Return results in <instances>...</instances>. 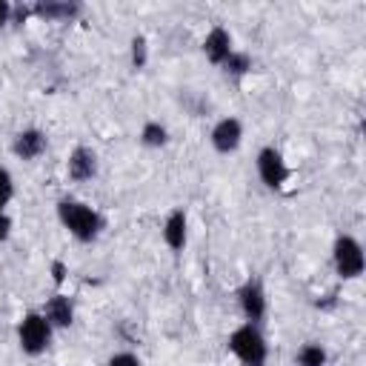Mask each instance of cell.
<instances>
[{"mask_svg": "<svg viewBox=\"0 0 366 366\" xmlns=\"http://www.w3.org/2000/svg\"><path fill=\"white\" fill-rule=\"evenodd\" d=\"M57 214H60L63 226H66L77 240H94L97 232H100V226H103L100 214H97L94 209L77 203V200H60Z\"/></svg>", "mask_w": 366, "mask_h": 366, "instance_id": "obj_1", "label": "cell"}, {"mask_svg": "<svg viewBox=\"0 0 366 366\" xmlns=\"http://www.w3.org/2000/svg\"><path fill=\"white\" fill-rule=\"evenodd\" d=\"M229 349L240 357L243 366H263L266 363V343H263L260 332L252 323H246V326H240V329L232 332Z\"/></svg>", "mask_w": 366, "mask_h": 366, "instance_id": "obj_2", "label": "cell"}, {"mask_svg": "<svg viewBox=\"0 0 366 366\" xmlns=\"http://www.w3.org/2000/svg\"><path fill=\"white\" fill-rule=\"evenodd\" d=\"M51 337V323L43 315H26L20 323V346L29 355H40L49 346Z\"/></svg>", "mask_w": 366, "mask_h": 366, "instance_id": "obj_3", "label": "cell"}, {"mask_svg": "<svg viewBox=\"0 0 366 366\" xmlns=\"http://www.w3.org/2000/svg\"><path fill=\"white\" fill-rule=\"evenodd\" d=\"M335 266L340 277H357L363 272V249L355 237H337L335 243Z\"/></svg>", "mask_w": 366, "mask_h": 366, "instance_id": "obj_4", "label": "cell"}, {"mask_svg": "<svg viewBox=\"0 0 366 366\" xmlns=\"http://www.w3.org/2000/svg\"><path fill=\"white\" fill-rule=\"evenodd\" d=\"M257 172H260V180L269 189H277L289 177V169H286V163H283V157H280L277 149H263L257 154Z\"/></svg>", "mask_w": 366, "mask_h": 366, "instance_id": "obj_5", "label": "cell"}, {"mask_svg": "<svg viewBox=\"0 0 366 366\" xmlns=\"http://www.w3.org/2000/svg\"><path fill=\"white\" fill-rule=\"evenodd\" d=\"M237 143H240V123H237L234 117L220 120V123L214 126V132H212V146H214L217 152L229 154V152L237 149Z\"/></svg>", "mask_w": 366, "mask_h": 366, "instance_id": "obj_6", "label": "cell"}, {"mask_svg": "<svg viewBox=\"0 0 366 366\" xmlns=\"http://www.w3.org/2000/svg\"><path fill=\"white\" fill-rule=\"evenodd\" d=\"M94 172H97V157H94V152L86 149V146H77V149L69 154V177H71V180H89V177H94Z\"/></svg>", "mask_w": 366, "mask_h": 366, "instance_id": "obj_7", "label": "cell"}, {"mask_svg": "<svg viewBox=\"0 0 366 366\" xmlns=\"http://www.w3.org/2000/svg\"><path fill=\"white\" fill-rule=\"evenodd\" d=\"M240 306H243V315H246L252 323L263 317V312H266V297H263V289H260L257 280H249V283L240 289Z\"/></svg>", "mask_w": 366, "mask_h": 366, "instance_id": "obj_8", "label": "cell"}, {"mask_svg": "<svg viewBox=\"0 0 366 366\" xmlns=\"http://www.w3.org/2000/svg\"><path fill=\"white\" fill-rule=\"evenodd\" d=\"M14 154L20 157V160H34L37 154H43V149H46V134L43 132H37V129H29V132H20L17 137H14Z\"/></svg>", "mask_w": 366, "mask_h": 366, "instance_id": "obj_9", "label": "cell"}, {"mask_svg": "<svg viewBox=\"0 0 366 366\" xmlns=\"http://www.w3.org/2000/svg\"><path fill=\"white\" fill-rule=\"evenodd\" d=\"M203 49H206V54H209V60H212V63L223 66V60L232 54V37H229V31H226L223 26H214V29L209 31V37H206Z\"/></svg>", "mask_w": 366, "mask_h": 366, "instance_id": "obj_10", "label": "cell"}, {"mask_svg": "<svg viewBox=\"0 0 366 366\" xmlns=\"http://www.w3.org/2000/svg\"><path fill=\"white\" fill-rule=\"evenodd\" d=\"M37 17L43 20H69L80 11V3H57V0H46V3H34L31 9Z\"/></svg>", "mask_w": 366, "mask_h": 366, "instance_id": "obj_11", "label": "cell"}, {"mask_svg": "<svg viewBox=\"0 0 366 366\" xmlns=\"http://www.w3.org/2000/svg\"><path fill=\"white\" fill-rule=\"evenodd\" d=\"M74 317V309H71V300L66 295H54L49 303H46V320L54 323V326H69Z\"/></svg>", "mask_w": 366, "mask_h": 366, "instance_id": "obj_12", "label": "cell"}, {"mask_svg": "<svg viewBox=\"0 0 366 366\" xmlns=\"http://www.w3.org/2000/svg\"><path fill=\"white\" fill-rule=\"evenodd\" d=\"M163 237L172 249H183L186 243V214L183 212H172L166 226H163Z\"/></svg>", "mask_w": 366, "mask_h": 366, "instance_id": "obj_13", "label": "cell"}, {"mask_svg": "<svg viewBox=\"0 0 366 366\" xmlns=\"http://www.w3.org/2000/svg\"><path fill=\"white\" fill-rule=\"evenodd\" d=\"M297 363H300V366H326V352H323L320 346L309 343V346H303V349L297 352Z\"/></svg>", "mask_w": 366, "mask_h": 366, "instance_id": "obj_14", "label": "cell"}, {"mask_svg": "<svg viewBox=\"0 0 366 366\" xmlns=\"http://www.w3.org/2000/svg\"><path fill=\"white\" fill-rule=\"evenodd\" d=\"M223 69L229 71V74H246L249 69H252V60H249V54H240V51H232L226 60H223Z\"/></svg>", "mask_w": 366, "mask_h": 366, "instance_id": "obj_15", "label": "cell"}, {"mask_svg": "<svg viewBox=\"0 0 366 366\" xmlns=\"http://www.w3.org/2000/svg\"><path fill=\"white\" fill-rule=\"evenodd\" d=\"M140 137H143L146 146H163L166 143V129L160 123H146L143 132H140Z\"/></svg>", "mask_w": 366, "mask_h": 366, "instance_id": "obj_16", "label": "cell"}, {"mask_svg": "<svg viewBox=\"0 0 366 366\" xmlns=\"http://www.w3.org/2000/svg\"><path fill=\"white\" fill-rule=\"evenodd\" d=\"M132 66L143 69L146 66V37H132Z\"/></svg>", "mask_w": 366, "mask_h": 366, "instance_id": "obj_17", "label": "cell"}, {"mask_svg": "<svg viewBox=\"0 0 366 366\" xmlns=\"http://www.w3.org/2000/svg\"><path fill=\"white\" fill-rule=\"evenodd\" d=\"M11 194H14V186H11V174H9L6 169H0V212H3V206L11 200Z\"/></svg>", "mask_w": 366, "mask_h": 366, "instance_id": "obj_18", "label": "cell"}, {"mask_svg": "<svg viewBox=\"0 0 366 366\" xmlns=\"http://www.w3.org/2000/svg\"><path fill=\"white\" fill-rule=\"evenodd\" d=\"M109 366H140V360L134 355H129V352H120V355H114L109 360Z\"/></svg>", "mask_w": 366, "mask_h": 366, "instance_id": "obj_19", "label": "cell"}, {"mask_svg": "<svg viewBox=\"0 0 366 366\" xmlns=\"http://www.w3.org/2000/svg\"><path fill=\"white\" fill-rule=\"evenodd\" d=\"M51 277H54V283H57V286L66 280V266H63L60 260H54V263H51Z\"/></svg>", "mask_w": 366, "mask_h": 366, "instance_id": "obj_20", "label": "cell"}, {"mask_svg": "<svg viewBox=\"0 0 366 366\" xmlns=\"http://www.w3.org/2000/svg\"><path fill=\"white\" fill-rule=\"evenodd\" d=\"M9 229H11V220L0 212V240H6V237H9Z\"/></svg>", "mask_w": 366, "mask_h": 366, "instance_id": "obj_21", "label": "cell"}, {"mask_svg": "<svg viewBox=\"0 0 366 366\" xmlns=\"http://www.w3.org/2000/svg\"><path fill=\"white\" fill-rule=\"evenodd\" d=\"M9 14H11V6H9L6 0H0V26L9 20Z\"/></svg>", "mask_w": 366, "mask_h": 366, "instance_id": "obj_22", "label": "cell"}]
</instances>
